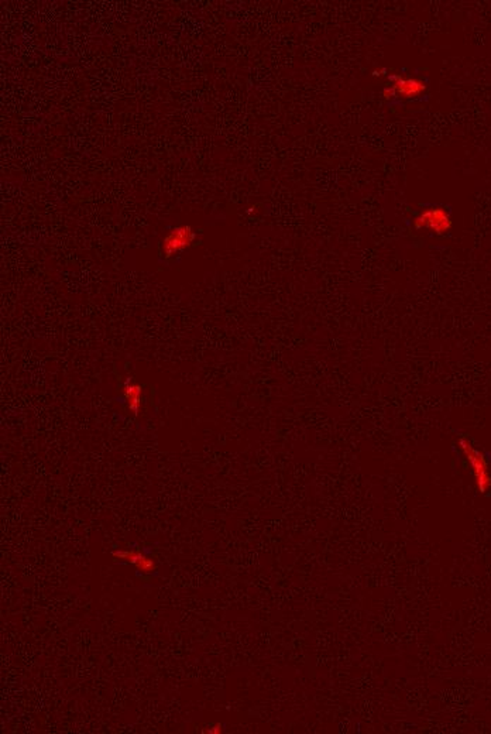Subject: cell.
Returning a JSON list of instances; mask_svg holds the SVG:
<instances>
[{"label":"cell","instance_id":"6da1fadb","mask_svg":"<svg viewBox=\"0 0 491 734\" xmlns=\"http://www.w3.org/2000/svg\"><path fill=\"white\" fill-rule=\"evenodd\" d=\"M457 447L469 464L477 492L480 495H486L491 488V471L486 455L466 438L459 439Z\"/></svg>","mask_w":491,"mask_h":734},{"label":"cell","instance_id":"7a4b0ae2","mask_svg":"<svg viewBox=\"0 0 491 734\" xmlns=\"http://www.w3.org/2000/svg\"><path fill=\"white\" fill-rule=\"evenodd\" d=\"M415 226L418 229H428L435 235H444L451 229L452 222L445 209L432 208L420 213L415 219Z\"/></svg>","mask_w":491,"mask_h":734},{"label":"cell","instance_id":"3957f363","mask_svg":"<svg viewBox=\"0 0 491 734\" xmlns=\"http://www.w3.org/2000/svg\"><path fill=\"white\" fill-rule=\"evenodd\" d=\"M193 239H195V235L191 230V228H188V226H181V228L173 229L165 236V239L163 241V253H165L167 257L174 256V254L182 252L184 249L189 248L191 243L193 241Z\"/></svg>","mask_w":491,"mask_h":734},{"label":"cell","instance_id":"277c9868","mask_svg":"<svg viewBox=\"0 0 491 734\" xmlns=\"http://www.w3.org/2000/svg\"><path fill=\"white\" fill-rule=\"evenodd\" d=\"M113 556L117 558V559H121L125 562H129V564L134 565L137 568L139 572L144 573V575H150L156 571L157 568V564L156 560L145 556L143 552L140 551H113Z\"/></svg>","mask_w":491,"mask_h":734},{"label":"cell","instance_id":"5b68a950","mask_svg":"<svg viewBox=\"0 0 491 734\" xmlns=\"http://www.w3.org/2000/svg\"><path fill=\"white\" fill-rule=\"evenodd\" d=\"M123 394H125L129 411H132L134 415H137L139 411H140V407H141V396H143L141 387L137 383L128 380L125 383V387H123Z\"/></svg>","mask_w":491,"mask_h":734},{"label":"cell","instance_id":"8992f818","mask_svg":"<svg viewBox=\"0 0 491 734\" xmlns=\"http://www.w3.org/2000/svg\"><path fill=\"white\" fill-rule=\"evenodd\" d=\"M396 89L401 92V95H418L421 91L425 89L424 84L420 81H398L396 85Z\"/></svg>","mask_w":491,"mask_h":734},{"label":"cell","instance_id":"52a82bcc","mask_svg":"<svg viewBox=\"0 0 491 734\" xmlns=\"http://www.w3.org/2000/svg\"><path fill=\"white\" fill-rule=\"evenodd\" d=\"M222 731H224V726L220 723H216V724L208 727L206 730H204V733H209V734H220Z\"/></svg>","mask_w":491,"mask_h":734}]
</instances>
